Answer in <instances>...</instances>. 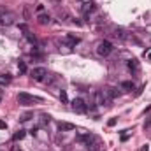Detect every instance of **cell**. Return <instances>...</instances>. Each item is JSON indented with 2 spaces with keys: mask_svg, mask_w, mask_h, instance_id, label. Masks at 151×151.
I'll return each mask as SVG.
<instances>
[{
  "mask_svg": "<svg viewBox=\"0 0 151 151\" xmlns=\"http://www.w3.org/2000/svg\"><path fill=\"white\" fill-rule=\"evenodd\" d=\"M18 102H19V106L28 107V106L37 104V102H42V99H40V97H34V95H30V93H19V95H18Z\"/></svg>",
  "mask_w": 151,
  "mask_h": 151,
  "instance_id": "obj_1",
  "label": "cell"
},
{
  "mask_svg": "<svg viewBox=\"0 0 151 151\" xmlns=\"http://www.w3.org/2000/svg\"><path fill=\"white\" fill-rule=\"evenodd\" d=\"M113 42H109V40H100L97 44V55L99 56H109L113 53Z\"/></svg>",
  "mask_w": 151,
  "mask_h": 151,
  "instance_id": "obj_2",
  "label": "cell"
},
{
  "mask_svg": "<svg viewBox=\"0 0 151 151\" xmlns=\"http://www.w3.org/2000/svg\"><path fill=\"white\" fill-rule=\"evenodd\" d=\"M46 76H47V70H46L44 67H35V69L30 72V77H32L34 81H44Z\"/></svg>",
  "mask_w": 151,
  "mask_h": 151,
  "instance_id": "obj_3",
  "label": "cell"
},
{
  "mask_svg": "<svg viewBox=\"0 0 151 151\" xmlns=\"http://www.w3.org/2000/svg\"><path fill=\"white\" fill-rule=\"evenodd\" d=\"M95 99H97V104L99 106H109V102H111V99L107 97L106 90H99L97 95H95Z\"/></svg>",
  "mask_w": 151,
  "mask_h": 151,
  "instance_id": "obj_4",
  "label": "cell"
},
{
  "mask_svg": "<svg viewBox=\"0 0 151 151\" xmlns=\"http://www.w3.org/2000/svg\"><path fill=\"white\" fill-rule=\"evenodd\" d=\"M14 19H16V16H14L12 12H0V23H2V25L9 27V25L14 23Z\"/></svg>",
  "mask_w": 151,
  "mask_h": 151,
  "instance_id": "obj_5",
  "label": "cell"
},
{
  "mask_svg": "<svg viewBox=\"0 0 151 151\" xmlns=\"http://www.w3.org/2000/svg\"><path fill=\"white\" fill-rule=\"evenodd\" d=\"M72 109H74L76 113H84V111H86L84 100H83V99H74V100H72Z\"/></svg>",
  "mask_w": 151,
  "mask_h": 151,
  "instance_id": "obj_6",
  "label": "cell"
},
{
  "mask_svg": "<svg viewBox=\"0 0 151 151\" xmlns=\"http://www.w3.org/2000/svg\"><path fill=\"white\" fill-rule=\"evenodd\" d=\"M12 83V76L7 74V72H2L0 74V86H9Z\"/></svg>",
  "mask_w": 151,
  "mask_h": 151,
  "instance_id": "obj_7",
  "label": "cell"
},
{
  "mask_svg": "<svg viewBox=\"0 0 151 151\" xmlns=\"http://www.w3.org/2000/svg\"><path fill=\"white\" fill-rule=\"evenodd\" d=\"M37 23L39 25H49V23H51L49 14H42V12H40V14L37 16Z\"/></svg>",
  "mask_w": 151,
  "mask_h": 151,
  "instance_id": "obj_8",
  "label": "cell"
},
{
  "mask_svg": "<svg viewBox=\"0 0 151 151\" xmlns=\"http://www.w3.org/2000/svg\"><path fill=\"white\" fill-rule=\"evenodd\" d=\"M106 93H107V97L113 100V99H116V97H119V90L118 88H114V86H109L107 90H106Z\"/></svg>",
  "mask_w": 151,
  "mask_h": 151,
  "instance_id": "obj_9",
  "label": "cell"
},
{
  "mask_svg": "<svg viewBox=\"0 0 151 151\" xmlns=\"http://www.w3.org/2000/svg\"><path fill=\"white\" fill-rule=\"evenodd\" d=\"M128 69L130 70H134V72H139V69H141V65H139V62L135 60V58H132V60H128Z\"/></svg>",
  "mask_w": 151,
  "mask_h": 151,
  "instance_id": "obj_10",
  "label": "cell"
},
{
  "mask_svg": "<svg viewBox=\"0 0 151 151\" xmlns=\"http://www.w3.org/2000/svg\"><path fill=\"white\" fill-rule=\"evenodd\" d=\"M99 148H100L99 139H93L91 142H88V144H86V150H88V151H99Z\"/></svg>",
  "mask_w": 151,
  "mask_h": 151,
  "instance_id": "obj_11",
  "label": "cell"
},
{
  "mask_svg": "<svg viewBox=\"0 0 151 151\" xmlns=\"http://www.w3.org/2000/svg\"><path fill=\"white\" fill-rule=\"evenodd\" d=\"M134 88H135V86H134L132 81H123V83H121V90H123V91H132Z\"/></svg>",
  "mask_w": 151,
  "mask_h": 151,
  "instance_id": "obj_12",
  "label": "cell"
},
{
  "mask_svg": "<svg viewBox=\"0 0 151 151\" xmlns=\"http://www.w3.org/2000/svg\"><path fill=\"white\" fill-rule=\"evenodd\" d=\"M114 37L119 39V40H125V39H127V35H125V30H123V28H116V30H114Z\"/></svg>",
  "mask_w": 151,
  "mask_h": 151,
  "instance_id": "obj_13",
  "label": "cell"
},
{
  "mask_svg": "<svg viewBox=\"0 0 151 151\" xmlns=\"http://www.w3.org/2000/svg\"><path fill=\"white\" fill-rule=\"evenodd\" d=\"M25 135H27V130H18V132L12 135V139H14V141H21V139H25Z\"/></svg>",
  "mask_w": 151,
  "mask_h": 151,
  "instance_id": "obj_14",
  "label": "cell"
},
{
  "mask_svg": "<svg viewBox=\"0 0 151 151\" xmlns=\"http://www.w3.org/2000/svg\"><path fill=\"white\" fill-rule=\"evenodd\" d=\"M58 128L63 132V130H74V125L72 123H58Z\"/></svg>",
  "mask_w": 151,
  "mask_h": 151,
  "instance_id": "obj_15",
  "label": "cell"
},
{
  "mask_svg": "<svg viewBox=\"0 0 151 151\" xmlns=\"http://www.w3.org/2000/svg\"><path fill=\"white\" fill-rule=\"evenodd\" d=\"M67 40H69V44H72V46H74V44L79 42V37H74L72 34H69V35H67Z\"/></svg>",
  "mask_w": 151,
  "mask_h": 151,
  "instance_id": "obj_16",
  "label": "cell"
},
{
  "mask_svg": "<svg viewBox=\"0 0 151 151\" xmlns=\"http://www.w3.org/2000/svg\"><path fill=\"white\" fill-rule=\"evenodd\" d=\"M60 100H62L63 104H67V102H69V97H67V91H65V90H62V91H60Z\"/></svg>",
  "mask_w": 151,
  "mask_h": 151,
  "instance_id": "obj_17",
  "label": "cell"
},
{
  "mask_svg": "<svg viewBox=\"0 0 151 151\" xmlns=\"http://www.w3.org/2000/svg\"><path fill=\"white\" fill-rule=\"evenodd\" d=\"M18 70H19L21 74L27 72V65H25V62H18Z\"/></svg>",
  "mask_w": 151,
  "mask_h": 151,
  "instance_id": "obj_18",
  "label": "cell"
},
{
  "mask_svg": "<svg viewBox=\"0 0 151 151\" xmlns=\"http://www.w3.org/2000/svg\"><path fill=\"white\" fill-rule=\"evenodd\" d=\"M49 123V114H40V125Z\"/></svg>",
  "mask_w": 151,
  "mask_h": 151,
  "instance_id": "obj_19",
  "label": "cell"
},
{
  "mask_svg": "<svg viewBox=\"0 0 151 151\" xmlns=\"http://www.w3.org/2000/svg\"><path fill=\"white\" fill-rule=\"evenodd\" d=\"M91 9H93V4H84V7H83L84 14H88V11H91Z\"/></svg>",
  "mask_w": 151,
  "mask_h": 151,
  "instance_id": "obj_20",
  "label": "cell"
},
{
  "mask_svg": "<svg viewBox=\"0 0 151 151\" xmlns=\"http://www.w3.org/2000/svg\"><path fill=\"white\" fill-rule=\"evenodd\" d=\"M30 118H32V114H30V113H27V114H23V116H21V121H28Z\"/></svg>",
  "mask_w": 151,
  "mask_h": 151,
  "instance_id": "obj_21",
  "label": "cell"
},
{
  "mask_svg": "<svg viewBox=\"0 0 151 151\" xmlns=\"http://www.w3.org/2000/svg\"><path fill=\"white\" fill-rule=\"evenodd\" d=\"M4 128H7V125H5V121L0 119V130H4Z\"/></svg>",
  "mask_w": 151,
  "mask_h": 151,
  "instance_id": "obj_22",
  "label": "cell"
},
{
  "mask_svg": "<svg viewBox=\"0 0 151 151\" xmlns=\"http://www.w3.org/2000/svg\"><path fill=\"white\" fill-rule=\"evenodd\" d=\"M107 125H109V127H114V125H116V119H114V118H113V119H109V123H107Z\"/></svg>",
  "mask_w": 151,
  "mask_h": 151,
  "instance_id": "obj_23",
  "label": "cell"
},
{
  "mask_svg": "<svg viewBox=\"0 0 151 151\" xmlns=\"http://www.w3.org/2000/svg\"><path fill=\"white\" fill-rule=\"evenodd\" d=\"M2 97H4V90H0V100H2Z\"/></svg>",
  "mask_w": 151,
  "mask_h": 151,
  "instance_id": "obj_24",
  "label": "cell"
},
{
  "mask_svg": "<svg viewBox=\"0 0 151 151\" xmlns=\"http://www.w3.org/2000/svg\"><path fill=\"white\" fill-rule=\"evenodd\" d=\"M141 151H150V150H148V146H144V148H142Z\"/></svg>",
  "mask_w": 151,
  "mask_h": 151,
  "instance_id": "obj_25",
  "label": "cell"
},
{
  "mask_svg": "<svg viewBox=\"0 0 151 151\" xmlns=\"http://www.w3.org/2000/svg\"><path fill=\"white\" fill-rule=\"evenodd\" d=\"M0 151H2V150H0Z\"/></svg>",
  "mask_w": 151,
  "mask_h": 151,
  "instance_id": "obj_26",
  "label": "cell"
}]
</instances>
